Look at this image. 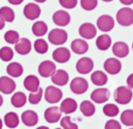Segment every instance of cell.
<instances>
[{
    "mask_svg": "<svg viewBox=\"0 0 133 129\" xmlns=\"http://www.w3.org/2000/svg\"><path fill=\"white\" fill-rule=\"evenodd\" d=\"M113 98L114 101L121 105H126L130 103V101L133 98V93L132 89L126 85H121L116 87V89L113 93Z\"/></svg>",
    "mask_w": 133,
    "mask_h": 129,
    "instance_id": "1",
    "label": "cell"
},
{
    "mask_svg": "<svg viewBox=\"0 0 133 129\" xmlns=\"http://www.w3.org/2000/svg\"><path fill=\"white\" fill-rule=\"evenodd\" d=\"M116 22L124 27L131 26L133 24V9L129 6L122 7L116 12Z\"/></svg>",
    "mask_w": 133,
    "mask_h": 129,
    "instance_id": "2",
    "label": "cell"
},
{
    "mask_svg": "<svg viewBox=\"0 0 133 129\" xmlns=\"http://www.w3.org/2000/svg\"><path fill=\"white\" fill-rule=\"evenodd\" d=\"M48 40L55 46L63 45L68 40V33L62 28H54L48 33Z\"/></svg>",
    "mask_w": 133,
    "mask_h": 129,
    "instance_id": "3",
    "label": "cell"
},
{
    "mask_svg": "<svg viewBox=\"0 0 133 129\" xmlns=\"http://www.w3.org/2000/svg\"><path fill=\"white\" fill-rule=\"evenodd\" d=\"M45 99L48 103L51 104H55L58 103L61 99H62V92L59 87L55 86V85H49L46 87L45 89Z\"/></svg>",
    "mask_w": 133,
    "mask_h": 129,
    "instance_id": "4",
    "label": "cell"
},
{
    "mask_svg": "<svg viewBox=\"0 0 133 129\" xmlns=\"http://www.w3.org/2000/svg\"><path fill=\"white\" fill-rule=\"evenodd\" d=\"M71 91L76 95H82L88 89V82L83 77H75L70 84Z\"/></svg>",
    "mask_w": 133,
    "mask_h": 129,
    "instance_id": "5",
    "label": "cell"
},
{
    "mask_svg": "<svg viewBox=\"0 0 133 129\" xmlns=\"http://www.w3.org/2000/svg\"><path fill=\"white\" fill-rule=\"evenodd\" d=\"M114 19L109 15H102L97 20V28L104 33L111 31L114 27Z\"/></svg>",
    "mask_w": 133,
    "mask_h": 129,
    "instance_id": "6",
    "label": "cell"
},
{
    "mask_svg": "<svg viewBox=\"0 0 133 129\" xmlns=\"http://www.w3.org/2000/svg\"><path fill=\"white\" fill-rule=\"evenodd\" d=\"M103 67L106 73L110 75H116L122 70V62L116 57H109L104 61Z\"/></svg>",
    "mask_w": 133,
    "mask_h": 129,
    "instance_id": "7",
    "label": "cell"
},
{
    "mask_svg": "<svg viewBox=\"0 0 133 129\" xmlns=\"http://www.w3.org/2000/svg\"><path fill=\"white\" fill-rule=\"evenodd\" d=\"M78 32L83 40H91L97 34V27L92 23L85 22L79 26Z\"/></svg>",
    "mask_w": 133,
    "mask_h": 129,
    "instance_id": "8",
    "label": "cell"
},
{
    "mask_svg": "<svg viewBox=\"0 0 133 129\" xmlns=\"http://www.w3.org/2000/svg\"><path fill=\"white\" fill-rule=\"evenodd\" d=\"M110 97V92L108 88L106 87H99L96 88L95 91L91 92L90 94V99L92 102L97 103V104H102L108 101Z\"/></svg>",
    "mask_w": 133,
    "mask_h": 129,
    "instance_id": "9",
    "label": "cell"
},
{
    "mask_svg": "<svg viewBox=\"0 0 133 129\" xmlns=\"http://www.w3.org/2000/svg\"><path fill=\"white\" fill-rule=\"evenodd\" d=\"M41 12H42V9L38 6V4L37 3H32V2L27 3L24 6V9H23V15L25 16L26 19H28L30 21L36 20L41 16Z\"/></svg>",
    "mask_w": 133,
    "mask_h": 129,
    "instance_id": "10",
    "label": "cell"
},
{
    "mask_svg": "<svg viewBox=\"0 0 133 129\" xmlns=\"http://www.w3.org/2000/svg\"><path fill=\"white\" fill-rule=\"evenodd\" d=\"M94 69V61L91 58L83 56L81 58L78 59V61L76 62V70L78 73L80 74H88L92 71Z\"/></svg>",
    "mask_w": 133,
    "mask_h": 129,
    "instance_id": "11",
    "label": "cell"
},
{
    "mask_svg": "<svg viewBox=\"0 0 133 129\" xmlns=\"http://www.w3.org/2000/svg\"><path fill=\"white\" fill-rule=\"evenodd\" d=\"M38 74L42 77L48 78L51 77L53 75V73L56 71V64L54 63V61L52 60H43L39 64H38Z\"/></svg>",
    "mask_w": 133,
    "mask_h": 129,
    "instance_id": "12",
    "label": "cell"
},
{
    "mask_svg": "<svg viewBox=\"0 0 133 129\" xmlns=\"http://www.w3.org/2000/svg\"><path fill=\"white\" fill-rule=\"evenodd\" d=\"M52 20L57 26L64 27L66 25H69V23L71 22V16L68 11H65L63 9H58L53 14Z\"/></svg>",
    "mask_w": 133,
    "mask_h": 129,
    "instance_id": "13",
    "label": "cell"
},
{
    "mask_svg": "<svg viewBox=\"0 0 133 129\" xmlns=\"http://www.w3.org/2000/svg\"><path fill=\"white\" fill-rule=\"evenodd\" d=\"M52 58L58 63H65L71 58V51L64 47H58L53 51Z\"/></svg>",
    "mask_w": 133,
    "mask_h": 129,
    "instance_id": "14",
    "label": "cell"
},
{
    "mask_svg": "<svg viewBox=\"0 0 133 129\" xmlns=\"http://www.w3.org/2000/svg\"><path fill=\"white\" fill-rule=\"evenodd\" d=\"M17 87L15 80L9 76H1L0 77V92L5 95L11 94Z\"/></svg>",
    "mask_w": 133,
    "mask_h": 129,
    "instance_id": "15",
    "label": "cell"
},
{
    "mask_svg": "<svg viewBox=\"0 0 133 129\" xmlns=\"http://www.w3.org/2000/svg\"><path fill=\"white\" fill-rule=\"evenodd\" d=\"M44 118L50 124L57 123L61 119V111H60L59 107H57V106H50L45 110Z\"/></svg>",
    "mask_w": 133,
    "mask_h": 129,
    "instance_id": "16",
    "label": "cell"
},
{
    "mask_svg": "<svg viewBox=\"0 0 133 129\" xmlns=\"http://www.w3.org/2000/svg\"><path fill=\"white\" fill-rule=\"evenodd\" d=\"M69 74L66 71L62 70V69H59V70H56L53 75L51 76V81L53 82V84L57 85V86H63L65 85L68 82H69Z\"/></svg>",
    "mask_w": 133,
    "mask_h": 129,
    "instance_id": "17",
    "label": "cell"
},
{
    "mask_svg": "<svg viewBox=\"0 0 133 129\" xmlns=\"http://www.w3.org/2000/svg\"><path fill=\"white\" fill-rule=\"evenodd\" d=\"M32 49L31 42L27 37H21L16 44H15V50L20 55H27Z\"/></svg>",
    "mask_w": 133,
    "mask_h": 129,
    "instance_id": "18",
    "label": "cell"
},
{
    "mask_svg": "<svg viewBox=\"0 0 133 129\" xmlns=\"http://www.w3.org/2000/svg\"><path fill=\"white\" fill-rule=\"evenodd\" d=\"M129 46L125 42H115L112 45V53L116 58H124L129 54Z\"/></svg>",
    "mask_w": 133,
    "mask_h": 129,
    "instance_id": "19",
    "label": "cell"
},
{
    "mask_svg": "<svg viewBox=\"0 0 133 129\" xmlns=\"http://www.w3.org/2000/svg\"><path fill=\"white\" fill-rule=\"evenodd\" d=\"M21 120H22V123L25 125V126H28V127H32V126H35L38 122V115L37 113L34 111V110H25L22 114H21Z\"/></svg>",
    "mask_w": 133,
    "mask_h": 129,
    "instance_id": "20",
    "label": "cell"
},
{
    "mask_svg": "<svg viewBox=\"0 0 133 129\" xmlns=\"http://www.w3.org/2000/svg\"><path fill=\"white\" fill-rule=\"evenodd\" d=\"M71 50L79 55L85 54L88 51V44L83 38H75L71 44Z\"/></svg>",
    "mask_w": 133,
    "mask_h": 129,
    "instance_id": "21",
    "label": "cell"
},
{
    "mask_svg": "<svg viewBox=\"0 0 133 129\" xmlns=\"http://www.w3.org/2000/svg\"><path fill=\"white\" fill-rule=\"evenodd\" d=\"M78 107V104L76 102V100L72 99V98H65L64 100H62V102L60 103V111L65 113V114H70L76 111Z\"/></svg>",
    "mask_w": 133,
    "mask_h": 129,
    "instance_id": "22",
    "label": "cell"
},
{
    "mask_svg": "<svg viewBox=\"0 0 133 129\" xmlns=\"http://www.w3.org/2000/svg\"><path fill=\"white\" fill-rule=\"evenodd\" d=\"M23 84H24V87L28 92L32 93L39 88V79L35 75H28L25 77Z\"/></svg>",
    "mask_w": 133,
    "mask_h": 129,
    "instance_id": "23",
    "label": "cell"
},
{
    "mask_svg": "<svg viewBox=\"0 0 133 129\" xmlns=\"http://www.w3.org/2000/svg\"><path fill=\"white\" fill-rule=\"evenodd\" d=\"M24 72V69L22 67L21 63L17 62V61H12L9 62L6 67V73L8 74L9 77L11 78H18L20 77Z\"/></svg>",
    "mask_w": 133,
    "mask_h": 129,
    "instance_id": "24",
    "label": "cell"
},
{
    "mask_svg": "<svg viewBox=\"0 0 133 129\" xmlns=\"http://www.w3.org/2000/svg\"><path fill=\"white\" fill-rule=\"evenodd\" d=\"M90 80H91V82L95 85H97V86H103V85H105L107 83L108 77H107V74L106 73H104L103 71L98 70V71H95V72L91 73Z\"/></svg>",
    "mask_w": 133,
    "mask_h": 129,
    "instance_id": "25",
    "label": "cell"
},
{
    "mask_svg": "<svg viewBox=\"0 0 133 129\" xmlns=\"http://www.w3.org/2000/svg\"><path fill=\"white\" fill-rule=\"evenodd\" d=\"M97 48L101 51H106L111 47V37L107 33H103L99 35L96 40Z\"/></svg>",
    "mask_w": 133,
    "mask_h": 129,
    "instance_id": "26",
    "label": "cell"
},
{
    "mask_svg": "<svg viewBox=\"0 0 133 129\" xmlns=\"http://www.w3.org/2000/svg\"><path fill=\"white\" fill-rule=\"evenodd\" d=\"M31 30L35 36L42 37L48 32V25L44 21H35L31 27Z\"/></svg>",
    "mask_w": 133,
    "mask_h": 129,
    "instance_id": "27",
    "label": "cell"
},
{
    "mask_svg": "<svg viewBox=\"0 0 133 129\" xmlns=\"http://www.w3.org/2000/svg\"><path fill=\"white\" fill-rule=\"evenodd\" d=\"M27 102V96L23 93V92H16L11 98H10V103L12 104V106L20 108L23 107Z\"/></svg>",
    "mask_w": 133,
    "mask_h": 129,
    "instance_id": "28",
    "label": "cell"
},
{
    "mask_svg": "<svg viewBox=\"0 0 133 129\" xmlns=\"http://www.w3.org/2000/svg\"><path fill=\"white\" fill-rule=\"evenodd\" d=\"M80 111L82 112L83 115L85 117H91L94 115L95 111H96V107H95V104L91 102V101H88V100H84L80 103Z\"/></svg>",
    "mask_w": 133,
    "mask_h": 129,
    "instance_id": "29",
    "label": "cell"
},
{
    "mask_svg": "<svg viewBox=\"0 0 133 129\" xmlns=\"http://www.w3.org/2000/svg\"><path fill=\"white\" fill-rule=\"evenodd\" d=\"M20 123V119L19 115L14 112V111H9L4 115V124L8 127V128H16L19 126Z\"/></svg>",
    "mask_w": 133,
    "mask_h": 129,
    "instance_id": "30",
    "label": "cell"
},
{
    "mask_svg": "<svg viewBox=\"0 0 133 129\" xmlns=\"http://www.w3.org/2000/svg\"><path fill=\"white\" fill-rule=\"evenodd\" d=\"M0 17L4 22H12L15 20V11L8 6H2L0 8Z\"/></svg>",
    "mask_w": 133,
    "mask_h": 129,
    "instance_id": "31",
    "label": "cell"
},
{
    "mask_svg": "<svg viewBox=\"0 0 133 129\" xmlns=\"http://www.w3.org/2000/svg\"><path fill=\"white\" fill-rule=\"evenodd\" d=\"M33 48L35 50L36 53L38 54H45L47 53V51L49 50V46H48V43L46 42V40L44 38H37L34 44H33Z\"/></svg>",
    "mask_w": 133,
    "mask_h": 129,
    "instance_id": "32",
    "label": "cell"
},
{
    "mask_svg": "<svg viewBox=\"0 0 133 129\" xmlns=\"http://www.w3.org/2000/svg\"><path fill=\"white\" fill-rule=\"evenodd\" d=\"M121 122L125 126H133V109H126L121 113Z\"/></svg>",
    "mask_w": 133,
    "mask_h": 129,
    "instance_id": "33",
    "label": "cell"
},
{
    "mask_svg": "<svg viewBox=\"0 0 133 129\" xmlns=\"http://www.w3.org/2000/svg\"><path fill=\"white\" fill-rule=\"evenodd\" d=\"M103 112L105 115L107 117H110V118H113V117H116L119 112V109L118 107L115 105V104H112V103H107L106 105H104L103 107Z\"/></svg>",
    "mask_w": 133,
    "mask_h": 129,
    "instance_id": "34",
    "label": "cell"
},
{
    "mask_svg": "<svg viewBox=\"0 0 133 129\" xmlns=\"http://www.w3.org/2000/svg\"><path fill=\"white\" fill-rule=\"evenodd\" d=\"M43 94H44V91H43V88L39 87L37 91L30 93L29 96L27 97V100L29 101L30 104H33V105L38 104V103L41 102L42 98H43Z\"/></svg>",
    "mask_w": 133,
    "mask_h": 129,
    "instance_id": "35",
    "label": "cell"
},
{
    "mask_svg": "<svg viewBox=\"0 0 133 129\" xmlns=\"http://www.w3.org/2000/svg\"><path fill=\"white\" fill-rule=\"evenodd\" d=\"M14 57V50L10 47H2L0 49V59L3 61H10Z\"/></svg>",
    "mask_w": 133,
    "mask_h": 129,
    "instance_id": "36",
    "label": "cell"
},
{
    "mask_svg": "<svg viewBox=\"0 0 133 129\" xmlns=\"http://www.w3.org/2000/svg\"><path fill=\"white\" fill-rule=\"evenodd\" d=\"M4 40L8 44H16L20 40V35L16 30H8L4 33Z\"/></svg>",
    "mask_w": 133,
    "mask_h": 129,
    "instance_id": "37",
    "label": "cell"
},
{
    "mask_svg": "<svg viewBox=\"0 0 133 129\" xmlns=\"http://www.w3.org/2000/svg\"><path fill=\"white\" fill-rule=\"evenodd\" d=\"M60 126L62 129H78V126L76 123H74L69 115H65L60 119Z\"/></svg>",
    "mask_w": 133,
    "mask_h": 129,
    "instance_id": "38",
    "label": "cell"
},
{
    "mask_svg": "<svg viewBox=\"0 0 133 129\" xmlns=\"http://www.w3.org/2000/svg\"><path fill=\"white\" fill-rule=\"evenodd\" d=\"M80 5L84 10H94L98 6V0H80Z\"/></svg>",
    "mask_w": 133,
    "mask_h": 129,
    "instance_id": "39",
    "label": "cell"
},
{
    "mask_svg": "<svg viewBox=\"0 0 133 129\" xmlns=\"http://www.w3.org/2000/svg\"><path fill=\"white\" fill-rule=\"evenodd\" d=\"M58 1H59V4L66 9L75 8L78 3V0H58Z\"/></svg>",
    "mask_w": 133,
    "mask_h": 129,
    "instance_id": "40",
    "label": "cell"
},
{
    "mask_svg": "<svg viewBox=\"0 0 133 129\" xmlns=\"http://www.w3.org/2000/svg\"><path fill=\"white\" fill-rule=\"evenodd\" d=\"M105 129H122V126H121V123L116 120H108L105 124Z\"/></svg>",
    "mask_w": 133,
    "mask_h": 129,
    "instance_id": "41",
    "label": "cell"
},
{
    "mask_svg": "<svg viewBox=\"0 0 133 129\" xmlns=\"http://www.w3.org/2000/svg\"><path fill=\"white\" fill-rule=\"evenodd\" d=\"M127 86L133 89V73L127 77Z\"/></svg>",
    "mask_w": 133,
    "mask_h": 129,
    "instance_id": "42",
    "label": "cell"
},
{
    "mask_svg": "<svg viewBox=\"0 0 133 129\" xmlns=\"http://www.w3.org/2000/svg\"><path fill=\"white\" fill-rule=\"evenodd\" d=\"M11 5H20L24 0H7Z\"/></svg>",
    "mask_w": 133,
    "mask_h": 129,
    "instance_id": "43",
    "label": "cell"
},
{
    "mask_svg": "<svg viewBox=\"0 0 133 129\" xmlns=\"http://www.w3.org/2000/svg\"><path fill=\"white\" fill-rule=\"evenodd\" d=\"M119 2L126 6H129L131 4H133V0H119Z\"/></svg>",
    "mask_w": 133,
    "mask_h": 129,
    "instance_id": "44",
    "label": "cell"
},
{
    "mask_svg": "<svg viewBox=\"0 0 133 129\" xmlns=\"http://www.w3.org/2000/svg\"><path fill=\"white\" fill-rule=\"evenodd\" d=\"M4 26H5V22L2 20V18L0 17V30H2L3 28H4Z\"/></svg>",
    "mask_w": 133,
    "mask_h": 129,
    "instance_id": "45",
    "label": "cell"
},
{
    "mask_svg": "<svg viewBox=\"0 0 133 129\" xmlns=\"http://www.w3.org/2000/svg\"><path fill=\"white\" fill-rule=\"evenodd\" d=\"M36 3H44V2H46L47 0H34Z\"/></svg>",
    "mask_w": 133,
    "mask_h": 129,
    "instance_id": "46",
    "label": "cell"
},
{
    "mask_svg": "<svg viewBox=\"0 0 133 129\" xmlns=\"http://www.w3.org/2000/svg\"><path fill=\"white\" fill-rule=\"evenodd\" d=\"M36 129H49V128L46 127V126H39V127H37Z\"/></svg>",
    "mask_w": 133,
    "mask_h": 129,
    "instance_id": "47",
    "label": "cell"
},
{
    "mask_svg": "<svg viewBox=\"0 0 133 129\" xmlns=\"http://www.w3.org/2000/svg\"><path fill=\"white\" fill-rule=\"evenodd\" d=\"M2 104H3V98H2V96L0 95V106H2Z\"/></svg>",
    "mask_w": 133,
    "mask_h": 129,
    "instance_id": "48",
    "label": "cell"
},
{
    "mask_svg": "<svg viewBox=\"0 0 133 129\" xmlns=\"http://www.w3.org/2000/svg\"><path fill=\"white\" fill-rule=\"evenodd\" d=\"M2 126H3V121H2V119L0 118V129H2Z\"/></svg>",
    "mask_w": 133,
    "mask_h": 129,
    "instance_id": "49",
    "label": "cell"
},
{
    "mask_svg": "<svg viewBox=\"0 0 133 129\" xmlns=\"http://www.w3.org/2000/svg\"><path fill=\"white\" fill-rule=\"evenodd\" d=\"M102 1H104V2H111V1H113V0H102Z\"/></svg>",
    "mask_w": 133,
    "mask_h": 129,
    "instance_id": "50",
    "label": "cell"
},
{
    "mask_svg": "<svg viewBox=\"0 0 133 129\" xmlns=\"http://www.w3.org/2000/svg\"><path fill=\"white\" fill-rule=\"evenodd\" d=\"M55 129H62V128H55Z\"/></svg>",
    "mask_w": 133,
    "mask_h": 129,
    "instance_id": "51",
    "label": "cell"
},
{
    "mask_svg": "<svg viewBox=\"0 0 133 129\" xmlns=\"http://www.w3.org/2000/svg\"><path fill=\"white\" fill-rule=\"evenodd\" d=\"M132 50H133V43H132Z\"/></svg>",
    "mask_w": 133,
    "mask_h": 129,
    "instance_id": "52",
    "label": "cell"
},
{
    "mask_svg": "<svg viewBox=\"0 0 133 129\" xmlns=\"http://www.w3.org/2000/svg\"><path fill=\"white\" fill-rule=\"evenodd\" d=\"M129 129H133V127H132V128H129Z\"/></svg>",
    "mask_w": 133,
    "mask_h": 129,
    "instance_id": "53",
    "label": "cell"
}]
</instances>
